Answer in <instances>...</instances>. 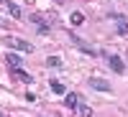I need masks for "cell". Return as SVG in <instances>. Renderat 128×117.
<instances>
[{
  "instance_id": "obj_7",
  "label": "cell",
  "mask_w": 128,
  "mask_h": 117,
  "mask_svg": "<svg viewBox=\"0 0 128 117\" xmlns=\"http://www.w3.org/2000/svg\"><path fill=\"white\" fill-rule=\"evenodd\" d=\"M62 102H64V107H67V110H77V107H80V94H77V92H67Z\"/></svg>"
},
{
  "instance_id": "obj_5",
  "label": "cell",
  "mask_w": 128,
  "mask_h": 117,
  "mask_svg": "<svg viewBox=\"0 0 128 117\" xmlns=\"http://www.w3.org/2000/svg\"><path fill=\"white\" fill-rule=\"evenodd\" d=\"M31 23H36V28H38V36H51V23L44 18V15H31L28 18Z\"/></svg>"
},
{
  "instance_id": "obj_14",
  "label": "cell",
  "mask_w": 128,
  "mask_h": 117,
  "mask_svg": "<svg viewBox=\"0 0 128 117\" xmlns=\"http://www.w3.org/2000/svg\"><path fill=\"white\" fill-rule=\"evenodd\" d=\"M77 112H80V117H92V110L87 107V104H82V102H80V107H77Z\"/></svg>"
},
{
  "instance_id": "obj_13",
  "label": "cell",
  "mask_w": 128,
  "mask_h": 117,
  "mask_svg": "<svg viewBox=\"0 0 128 117\" xmlns=\"http://www.w3.org/2000/svg\"><path fill=\"white\" fill-rule=\"evenodd\" d=\"M46 66H49V69H62L64 61H62L59 56H49V59H46Z\"/></svg>"
},
{
  "instance_id": "obj_9",
  "label": "cell",
  "mask_w": 128,
  "mask_h": 117,
  "mask_svg": "<svg viewBox=\"0 0 128 117\" xmlns=\"http://www.w3.org/2000/svg\"><path fill=\"white\" fill-rule=\"evenodd\" d=\"M87 87H92V89H98V92H110V84L105 81V79H98V77H92V79H87Z\"/></svg>"
},
{
  "instance_id": "obj_3",
  "label": "cell",
  "mask_w": 128,
  "mask_h": 117,
  "mask_svg": "<svg viewBox=\"0 0 128 117\" xmlns=\"http://www.w3.org/2000/svg\"><path fill=\"white\" fill-rule=\"evenodd\" d=\"M105 64H108V69H110L113 74H123V71H126V61H123L120 56H115V54H108V56H105Z\"/></svg>"
},
{
  "instance_id": "obj_12",
  "label": "cell",
  "mask_w": 128,
  "mask_h": 117,
  "mask_svg": "<svg viewBox=\"0 0 128 117\" xmlns=\"http://www.w3.org/2000/svg\"><path fill=\"white\" fill-rule=\"evenodd\" d=\"M49 87H51V92H54V94H59V97H64V94H67V87H64L62 81H51Z\"/></svg>"
},
{
  "instance_id": "obj_16",
  "label": "cell",
  "mask_w": 128,
  "mask_h": 117,
  "mask_svg": "<svg viewBox=\"0 0 128 117\" xmlns=\"http://www.w3.org/2000/svg\"><path fill=\"white\" fill-rule=\"evenodd\" d=\"M0 5H5V0H0Z\"/></svg>"
},
{
  "instance_id": "obj_8",
  "label": "cell",
  "mask_w": 128,
  "mask_h": 117,
  "mask_svg": "<svg viewBox=\"0 0 128 117\" xmlns=\"http://www.w3.org/2000/svg\"><path fill=\"white\" fill-rule=\"evenodd\" d=\"M10 77H16L18 81H23V84H34V81H36V79L31 77L28 71H23V69H10Z\"/></svg>"
},
{
  "instance_id": "obj_11",
  "label": "cell",
  "mask_w": 128,
  "mask_h": 117,
  "mask_svg": "<svg viewBox=\"0 0 128 117\" xmlns=\"http://www.w3.org/2000/svg\"><path fill=\"white\" fill-rule=\"evenodd\" d=\"M69 23L72 26H82L84 23V13H82V10H74V13L69 15Z\"/></svg>"
},
{
  "instance_id": "obj_1",
  "label": "cell",
  "mask_w": 128,
  "mask_h": 117,
  "mask_svg": "<svg viewBox=\"0 0 128 117\" xmlns=\"http://www.w3.org/2000/svg\"><path fill=\"white\" fill-rule=\"evenodd\" d=\"M67 38H69L72 43H74V46H77V48L82 51V54H87L90 59H98V56H100V51H98V48H92V46L87 43V41H84V38H80L77 33H67Z\"/></svg>"
},
{
  "instance_id": "obj_6",
  "label": "cell",
  "mask_w": 128,
  "mask_h": 117,
  "mask_svg": "<svg viewBox=\"0 0 128 117\" xmlns=\"http://www.w3.org/2000/svg\"><path fill=\"white\" fill-rule=\"evenodd\" d=\"M5 64H8V69H20L23 59H20V54H16V51H5Z\"/></svg>"
},
{
  "instance_id": "obj_2",
  "label": "cell",
  "mask_w": 128,
  "mask_h": 117,
  "mask_svg": "<svg viewBox=\"0 0 128 117\" xmlns=\"http://www.w3.org/2000/svg\"><path fill=\"white\" fill-rule=\"evenodd\" d=\"M5 46L20 51V54H34V43H28V41L18 38V36H8V38H5Z\"/></svg>"
},
{
  "instance_id": "obj_17",
  "label": "cell",
  "mask_w": 128,
  "mask_h": 117,
  "mask_svg": "<svg viewBox=\"0 0 128 117\" xmlns=\"http://www.w3.org/2000/svg\"><path fill=\"white\" fill-rule=\"evenodd\" d=\"M0 117H5V115H3V112H0Z\"/></svg>"
},
{
  "instance_id": "obj_10",
  "label": "cell",
  "mask_w": 128,
  "mask_h": 117,
  "mask_svg": "<svg viewBox=\"0 0 128 117\" xmlns=\"http://www.w3.org/2000/svg\"><path fill=\"white\" fill-rule=\"evenodd\" d=\"M5 10L10 13V18H23V10H20L13 0H5Z\"/></svg>"
},
{
  "instance_id": "obj_15",
  "label": "cell",
  "mask_w": 128,
  "mask_h": 117,
  "mask_svg": "<svg viewBox=\"0 0 128 117\" xmlns=\"http://www.w3.org/2000/svg\"><path fill=\"white\" fill-rule=\"evenodd\" d=\"M36 99H38V97H36L34 92H26V102H36Z\"/></svg>"
},
{
  "instance_id": "obj_4",
  "label": "cell",
  "mask_w": 128,
  "mask_h": 117,
  "mask_svg": "<svg viewBox=\"0 0 128 117\" xmlns=\"http://www.w3.org/2000/svg\"><path fill=\"white\" fill-rule=\"evenodd\" d=\"M108 18L115 20V33H118V36H128V20H126V15H120V13H108Z\"/></svg>"
}]
</instances>
